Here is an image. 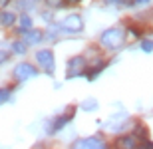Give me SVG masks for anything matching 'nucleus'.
<instances>
[{"label": "nucleus", "mask_w": 153, "mask_h": 149, "mask_svg": "<svg viewBox=\"0 0 153 149\" xmlns=\"http://www.w3.org/2000/svg\"><path fill=\"white\" fill-rule=\"evenodd\" d=\"M70 2H78V0H70Z\"/></svg>", "instance_id": "obj_23"}, {"label": "nucleus", "mask_w": 153, "mask_h": 149, "mask_svg": "<svg viewBox=\"0 0 153 149\" xmlns=\"http://www.w3.org/2000/svg\"><path fill=\"white\" fill-rule=\"evenodd\" d=\"M111 4H131L129 0H109Z\"/></svg>", "instance_id": "obj_18"}, {"label": "nucleus", "mask_w": 153, "mask_h": 149, "mask_svg": "<svg viewBox=\"0 0 153 149\" xmlns=\"http://www.w3.org/2000/svg\"><path fill=\"white\" fill-rule=\"evenodd\" d=\"M78 147H82V149H103V145L97 137H88V139H82L78 143Z\"/></svg>", "instance_id": "obj_8"}, {"label": "nucleus", "mask_w": 153, "mask_h": 149, "mask_svg": "<svg viewBox=\"0 0 153 149\" xmlns=\"http://www.w3.org/2000/svg\"><path fill=\"white\" fill-rule=\"evenodd\" d=\"M14 22H16V16L12 12H0V24L2 26H12Z\"/></svg>", "instance_id": "obj_10"}, {"label": "nucleus", "mask_w": 153, "mask_h": 149, "mask_svg": "<svg viewBox=\"0 0 153 149\" xmlns=\"http://www.w3.org/2000/svg\"><path fill=\"white\" fill-rule=\"evenodd\" d=\"M8 2H10V0H0V6H6Z\"/></svg>", "instance_id": "obj_22"}, {"label": "nucleus", "mask_w": 153, "mask_h": 149, "mask_svg": "<svg viewBox=\"0 0 153 149\" xmlns=\"http://www.w3.org/2000/svg\"><path fill=\"white\" fill-rule=\"evenodd\" d=\"M22 38H24V44H38L42 40V32H38V30H26L22 34Z\"/></svg>", "instance_id": "obj_9"}, {"label": "nucleus", "mask_w": 153, "mask_h": 149, "mask_svg": "<svg viewBox=\"0 0 153 149\" xmlns=\"http://www.w3.org/2000/svg\"><path fill=\"white\" fill-rule=\"evenodd\" d=\"M145 2H149V0H133V4H145Z\"/></svg>", "instance_id": "obj_21"}, {"label": "nucleus", "mask_w": 153, "mask_h": 149, "mask_svg": "<svg viewBox=\"0 0 153 149\" xmlns=\"http://www.w3.org/2000/svg\"><path fill=\"white\" fill-rule=\"evenodd\" d=\"M36 60H38L40 66H44L46 72H54V54H52V50H40L36 54Z\"/></svg>", "instance_id": "obj_5"}, {"label": "nucleus", "mask_w": 153, "mask_h": 149, "mask_svg": "<svg viewBox=\"0 0 153 149\" xmlns=\"http://www.w3.org/2000/svg\"><path fill=\"white\" fill-rule=\"evenodd\" d=\"M137 139L133 135H123L115 141V149H137Z\"/></svg>", "instance_id": "obj_6"}, {"label": "nucleus", "mask_w": 153, "mask_h": 149, "mask_svg": "<svg viewBox=\"0 0 153 149\" xmlns=\"http://www.w3.org/2000/svg\"><path fill=\"white\" fill-rule=\"evenodd\" d=\"M141 50L147 52V54H149V52H153V42L151 40H143L141 42Z\"/></svg>", "instance_id": "obj_14"}, {"label": "nucleus", "mask_w": 153, "mask_h": 149, "mask_svg": "<svg viewBox=\"0 0 153 149\" xmlns=\"http://www.w3.org/2000/svg\"><path fill=\"white\" fill-rule=\"evenodd\" d=\"M6 58H8V54H6V52H0V64L6 62Z\"/></svg>", "instance_id": "obj_19"}, {"label": "nucleus", "mask_w": 153, "mask_h": 149, "mask_svg": "<svg viewBox=\"0 0 153 149\" xmlns=\"http://www.w3.org/2000/svg\"><path fill=\"white\" fill-rule=\"evenodd\" d=\"M84 66H85V60L82 56L72 58L68 62V72H66V76H68V78H78L79 74H84Z\"/></svg>", "instance_id": "obj_3"}, {"label": "nucleus", "mask_w": 153, "mask_h": 149, "mask_svg": "<svg viewBox=\"0 0 153 149\" xmlns=\"http://www.w3.org/2000/svg\"><path fill=\"white\" fill-rule=\"evenodd\" d=\"M14 76H16V80L26 82V80H30V78L38 76V72H36V68L30 66V64H18L16 68H14Z\"/></svg>", "instance_id": "obj_2"}, {"label": "nucleus", "mask_w": 153, "mask_h": 149, "mask_svg": "<svg viewBox=\"0 0 153 149\" xmlns=\"http://www.w3.org/2000/svg\"><path fill=\"white\" fill-rule=\"evenodd\" d=\"M50 4H52V6H60L62 2H60V0H50Z\"/></svg>", "instance_id": "obj_20"}, {"label": "nucleus", "mask_w": 153, "mask_h": 149, "mask_svg": "<svg viewBox=\"0 0 153 149\" xmlns=\"http://www.w3.org/2000/svg\"><path fill=\"white\" fill-rule=\"evenodd\" d=\"M20 28L22 30H30L32 28V18L26 16V14H22V16H20Z\"/></svg>", "instance_id": "obj_11"}, {"label": "nucleus", "mask_w": 153, "mask_h": 149, "mask_svg": "<svg viewBox=\"0 0 153 149\" xmlns=\"http://www.w3.org/2000/svg\"><path fill=\"white\" fill-rule=\"evenodd\" d=\"M100 42H102L105 48H117L121 42H123V32L119 28H109L105 30L102 34V38H100Z\"/></svg>", "instance_id": "obj_1"}, {"label": "nucleus", "mask_w": 153, "mask_h": 149, "mask_svg": "<svg viewBox=\"0 0 153 149\" xmlns=\"http://www.w3.org/2000/svg\"><path fill=\"white\" fill-rule=\"evenodd\" d=\"M8 99H10V92H8V90H0V105L6 103Z\"/></svg>", "instance_id": "obj_15"}, {"label": "nucleus", "mask_w": 153, "mask_h": 149, "mask_svg": "<svg viewBox=\"0 0 153 149\" xmlns=\"http://www.w3.org/2000/svg\"><path fill=\"white\" fill-rule=\"evenodd\" d=\"M102 70H103V64H96V68L88 74V78H90V80H94V78H96V74H97V72H102Z\"/></svg>", "instance_id": "obj_16"}, {"label": "nucleus", "mask_w": 153, "mask_h": 149, "mask_svg": "<svg viewBox=\"0 0 153 149\" xmlns=\"http://www.w3.org/2000/svg\"><path fill=\"white\" fill-rule=\"evenodd\" d=\"M97 107V102L94 98H90V99H85L84 103H82V109H85V111H94V109Z\"/></svg>", "instance_id": "obj_12"}, {"label": "nucleus", "mask_w": 153, "mask_h": 149, "mask_svg": "<svg viewBox=\"0 0 153 149\" xmlns=\"http://www.w3.org/2000/svg\"><path fill=\"white\" fill-rule=\"evenodd\" d=\"M12 50L16 52V54H24V52H26V44H24V42H14V44H12Z\"/></svg>", "instance_id": "obj_13"}, {"label": "nucleus", "mask_w": 153, "mask_h": 149, "mask_svg": "<svg viewBox=\"0 0 153 149\" xmlns=\"http://www.w3.org/2000/svg\"><path fill=\"white\" fill-rule=\"evenodd\" d=\"M62 26L68 30V32H82V30H84V20H82L78 14H70V16L64 18Z\"/></svg>", "instance_id": "obj_4"}, {"label": "nucleus", "mask_w": 153, "mask_h": 149, "mask_svg": "<svg viewBox=\"0 0 153 149\" xmlns=\"http://www.w3.org/2000/svg\"><path fill=\"white\" fill-rule=\"evenodd\" d=\"M137 149H153V143H149V141H143L141 145H137Z\"/></svg>", "instance_id": "obj_17"}, {"label": "nucleus", "mask_w": 153, "mask_h": 149, "mask_svg": "<svg viewBox=\"0 0 153 149\" xmlns=\"http://www.w3.org/2000/svg\"><path fill=\"white\" fill-rule=\"evenodd\" d=\"M72 117H74V109H70V111H68L66 115H62V117H58V119H56V121H54V123L50 125V129H48V131H50V133H56V131H60V129H62V127L66 125V123H68L70 119H72Z\"/></svg>", "instance_id": "obj_7"}]
</instances>
